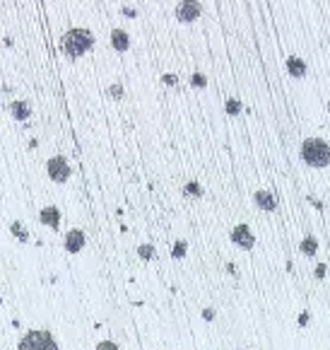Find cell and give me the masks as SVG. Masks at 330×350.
Segmentation results:
<instances>
[{"label":"cell","instance_id":"cell-23","mask_svg":"<svg viewBox=\"0 0 330 350\" xmlns=\"http://www.w3.org/2000/svg\"><path fill=\"white\" fill-rule=\"evenodd\" d=\"M162 83L169 85V87H174V85H178V77H176L174 73H164L162 75Z\"/></svg>","mask_w":330,"mask_h":350},{"label":"cell","instance_id":"cell-11","mask_svg":"<svg viewBox=\"0 0 330 350\" xmlns=\"http://www.w3.org/2000/svg\"><path fill=\"white\" fill-rule=\"evenodd\" d=\"M109 41H111V46H113V51H118V53H126L130 48V34L126 29H118V27L111 29Z\"/></svg>","mask_w":330,"mask_h":350},{"label":"cell","instance_id":"cell-17","mask_svg":"<svg viewBox=\"0 0 330 350\" xmlns=\"http://www.w3.org/2000/svg\"><path fill=\"white\" fill-rule=\"evenodd\" d=\"M184 196H188V198H202V186L198 184V181H186L184 186Z\"/></svg>","mask_w":330,"mask_h":350},{"label":"cell","instance_id":"cell-2","mask_svg":"<svg viewBox=\"0 0 330 350\" xmlns=\"http://www.w3.org/2000/svg\"><path fill=\"white\" fill-rule=\"evenodd\" d=\"M299 157L311 169H325L330 165V143L323 138H306L299 148Z\"/></svg>","mask_w":330,"mask_h":350},{"label":"cell","instance_id":"cell-24","mask_svg":"<svg viewBox=\"0 0 330 350\" xmlns=\"http://www.w3.org/2000/svg\"><path fill=\"white\" fill-rule=\"evenodd\" d=\"M309 321H311V314H309V312H302L299 316H296V324H299L302 329H304V326H309Z\"/></svg>","mask_w":330,"mask_h":350},{"label":"cell","instance_id":"cell-25","mask_svg":"<svg viewBox=\"0 0 330 350\" xmlns=\"http://www.w3.org/2000/svg\"><path fill=\"white\" fill-rule=\"evenodd\" d=\"M99 350H118V343H113V341H101L99 345H97Z\"/></svg>","mask_w":330,"mask_h":350},{"label":"cell","instance_id":"cell-16","mask_svg":"<svg viewBox=\"0 0 330 350\" xmlns=\"http://www.w3.org/2000/svg\"><path fill=\"white\" fill-rule=\"evenodd\" d=\"M186 254H188V241H186V239H176L174 247H171V258L181 261V258H186Z\"/></svg>","mask_w":330,"mask_h":350},{"label":"cell","instance_id":"cell-3","mask_svg":"<svg viewBox=\"0 0 330 350\" xmlns=\"http://www.w3.org/2000/svg\"><path fill=\"white\" fill-rule=\"evenodd\" d=\"M19 350H48V348H58V341H55L51 331L46 329H37V331H27L17 343Z\"/></svg>","mask_w":330,"mask_h":350},{"label":"cell","instance_id":"cell-21","mask_svg":"<svg viewBox=\"0 0 330 350\" xmlns=\"http://www.w3.org/2000/svg\"><path fill=\"white\" fill-rule=\"evenodd\" d=\"M200 316L205 321H215V319H217V309H215V307H205L200 312Z\"/></svg>","mask_w":330,"mask_h":350},{"label":"cell","instance_id":"cell-6","mask_svg":"<svg viewBox=\"0 0 330 350\" xmlns=\"http://www.w3.org/2000/svg\"><path fill=\"white\" fill-rule=\"evenodd\" d=\"M174 15H176V19H178L181 24H193V22L202 15L200 0H181V3L176 5Z\"/></svg>","mask_w":330,"mask_h":350},{"label":"cell","instance_id":"cell-9","mask_svg":"<svg viewBox=\"0 0 330 350\" xmlns=\"http://www.w3.org/2000/svg\"><path fill=\"white\" fill-rule=\"evenodd\" d=\"M253 203H256L258 210H263V212L277 210V196L273 191H267V189H258L256 194H253Z\"/></svg>","mask_w":330,"mask_h":350},{"label":"cell","instance_id":"cell-7","mask_svg":"<svg viewBox=\"0 0 330 350\" xmlns=\"http://www.w3.org/2000/svg\"><path fill=\"white\" fill-rule=\"evenodd\" d=\"M63 247L68 254H80L87 247V234L82 230H68L63 237Z\"/></svg>","mask_w":330,"mask_h":350},{"label":"cell","instance_id":"cell-26","mask_svg":"<svg viewBox=\"0 0 330 350\" xmlns=\"http://www.w3.org/2000/svg\"><path fill=\"white\" fill-rule=\"evenodd\" d=\"M309 201H311V205L316 208V210L323 212V208H325V205H323V201H316V198H311V196H309Z\"/></svg>","mask_w":330,"mask_h":350},{"label":"cell","instance_id":"cell-4","mask_svg":"<svg viewBox=\"0 0 330 350\" xmlns=\"http://www.w3.org/2000/svg\"><path fill=\"white\" fill-rule=\"evenodd\" d=\"M46 174H48V179H51V181H55V184H65V181L73 176V167H70V162H68L63 155L48 157Z\"/></svg>","mask_w":330,"mask_h":350},{"label":"cell","instance_id":"cell-14","mask_svg":"<svg viewBox=\"0 0 330 350\" xmlns=\"http://www.w3.org/2000/svg\"><path fill=\"white\" fill-rule=\"evenodd\" d=\"M10 234L15 237L17 241H22V244H27L29 241V232H27V227L22 225L19 220H12L10 222Z\"/></svg>","mask_w":330,"mask_h":350},{"label":"cell","instance_id":"cell-8","mask_svg":"<svg viewBox=\"0 0 330 350\" xmlns=\"http://www.w3.org/2000/svg\"><path fill=\"white\" fill-rule=\"evenodd\" d=\"M61 220H63V215H61V208H58V205H46V208H41V212H39V222L53 232L61 230Z\"/></svg>","mask_w":330,"mask_h":350},{"label":"cell","instance_id":"cell-22","mask_svg":"<svg viewBox=\"0 0 330 350\" xmlns=\"http://www.w3.org/2000/svg\"><path fill=\"white\" fill-rule=\"evenodd\" d=\"M325 276H328V266H325V263H318V266L313 268V278H316V280H323Z\"/></svg>","mask_w":330,"mask_h":350},{"label":"cell","instance_id":"cell-28","mask_svg":"<svg viewBox=\"0 0 330 350\" xmlns=\"http://www.w3.org/2000/svg\"><path fill=\"white\" fill-rule=\"evenodd\" d=\"M123 15H126V17H135L138 12H135V10H130V8H123Z\"/></svg>","mask_w":330,"mask_h":350},{"label":"cell","instance_id":"cell-13","mask_svg":"<svg viewBox=\"0 0 330 350\" xmlns=\"http://www.w3.org/2000/svg\"><path fill=\"white\" fill-rule=\"evenodd\" d=\"M10 114H12V119L27 121L29 116H32V106H29V101H24V99H12L10 101Z\"/></svg>","mask_w":330,"mask_h":350},{"label":"cell","instance_id":"cell-29","mask_svg":"<svg viewBox=\"0 0 330 350\" xmlns=\"http://www.w3.org/2000/svg\"><path fill=\"white\" fill-rule=\"evenodd\" d=\"M325 109H328V114H330V99H328V104H325Z\"/></svg>","mask_w":330,"mask_h":350},{"label":"cell","instance_id":"cell-18","mask_svg":"<svg viewBox=\"0 0 330 350\" xmlns=\"http://www.w3.org/2000/svg\"><path fill=\"white\" fill-rule=\"evenodd\" d=\"M138 256L142 258V261H152V258L157 256V249L152 247V244H140V247H138Z\"/></svg>","mask_w":330,"mask_h":350},{"label":"cell","instance_id":"cell-19","mask_svg":"<svg viewBox=\"0 0 330 350\" xmlns=\"http://www.w3.org/2000/svg\"><path fill=\"white\" fill-rule=\"evenodd\" d=\"M191 85L195 87V90H205V87H207V77H205L202 73H193L191 75Z\"/></svg>","mask_w":330,"mask_h":350},{"label":"cell","instance_id":"cell-5","mask_svg":"<svg viewBox=\"0 0 330 350\" xmlns=\"http://www.w3.org/2000/svg\"><path fill=\"white\" fill-rule=\"evenodd\" d=\"M229 239L234 247H238L241 251H251L253 247H256V234H253V230H251V225H246V222H238L236 227L231 230Z\"/></svg>","mask_w":330,"mask_h":350},{"label":"cell","instance_id":"cell-10","mask_svg":"<svg viewBox=\"0 0 330 350\" xmlns=\"http://www.w3.org/2000/svg\"><path fill=\"white\" fill-rule=\"evenodd\" d=\"M284 68H287L289 77H294V80H304V77H306V73H309V65H306V61H304V58H299V56H289V58L284 61Z\"/></svg>","mask_w":330,"mask_h":350},{"label":"cell","instance_id":"cell-15","mask_svg":"<svg viewBox=\"0 0 330 350\" xmlns=\"http://www.w3.org/2000/svg\"><path fill=\"white\" fill-rule=\"evenodd\" d=\"M241 111H244V104H241V99L231 97V99L224 101V114H227V116H231V119H234V116H238Z\"/></svg>","mask_w":330,"mask_h":350},{"label":"cell","instance_id":"cell-20","mask_svg":"<svg viewBox=\"0 0 330 350\" xmlns=\"http://www.w3.org/2000/svg\"><path fill=\"white\" fill-rule=\"evenodd\" d=\"M109 94L113 97V99H123V85H121V83L109 85Z\"/></svg>","mask_w":330,"mask_h":350},{"label":"cell","instance_id":"cell-27","mask_svg":"<svg viewBox=\"0 0 330 350\" xmlns=\"http://www.w3.org/2000/svg\"><path fill=\"white\" fill-rule=\"evenodd\" d=\"M224 268H227V273H229L231 278H236V276H238V271H236V266H234V263H227Z\"/></svg>","mask_w":330,"mask_h":350},{"label":"cell","instance_id":"cell-30","mask_svg":"<svg viewBox=\"0 0 330 350\" xmlns=\"http://www.w3.org/2000/svg\"><path fill=\"white\" fill-rule=\"evenodd\" d=\"M0 304H3V297H0Z\"/></svg>","mask_w":330,"mask_h":350},{"label":"cell","instance_id":"cell-12","mask_svg":"<svg viewBox=\"0 0 330 350\" xmlns=\"http://www.w3.org/2000/svg\"><path fill=\"white\" fill-rule=\"evenodd\" d=\"M318 251H321V241H318L316 234L302 237V241H299V254H304L306 258H316L318 256Z\"/></svg>","mask_w":330,"mask_h":350},{"label":"cell","instance_id":"cell-1","mask_svg":"<svg viewBox=\"0 0 330 350\" xmlns=\"http://www.w3.org/2000/svg\"><path fill=\"white\" fill-rule=\"evenodd\" d=\"M94 46V34L84 27H73L70 32H65L61 39V51H63L70 61L84 56L87 51H92Z\"/></svg>","mask_w":330,"mask_h":350}]
</instances>
